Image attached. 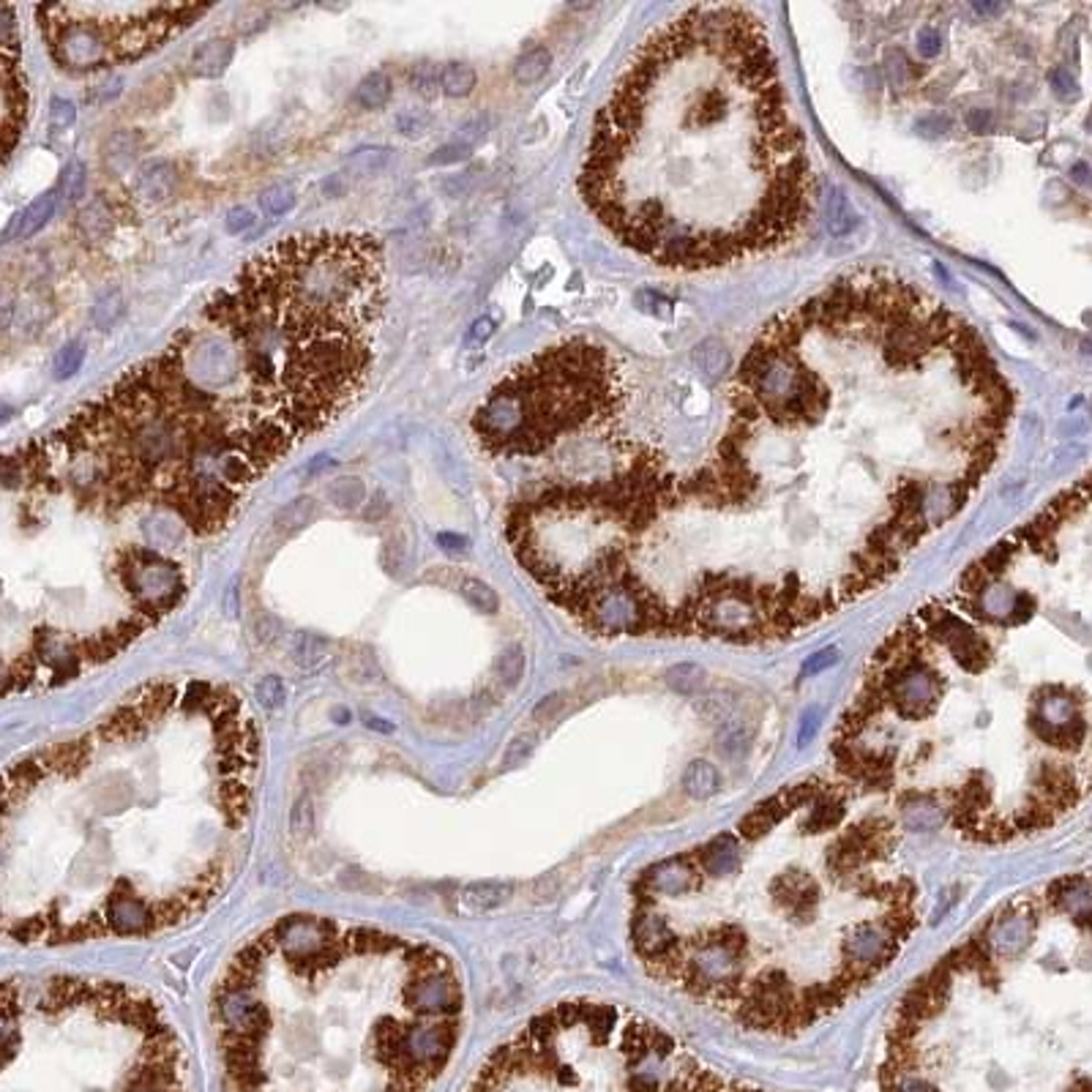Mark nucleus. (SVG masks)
Returning <instances> with one entry per match:
<instances>
[{"label": "nucleus", "instance_id": "obj_49", "mask_svg": "<svg viewBox=\"0 0 1092 1092\" xmlns=\"http://www.w3.org/2000/svg\"><path fill=\"white\" fill-rule=\"evenodd\" d=\"M74 120H77V107H74V101H69V99H63V96H55V99L50 101V123H52L55 128H69V126H74Z\"/></svg>", "mask_w": 1092, "mask_h": 1092}, {"label": "nucleus", "instance_id": "obj_1", "mask_svg": "<svg viewBox=\"0 0 1092 1092\" xmlns=\"http://www.w3.org/2000/svg\"><path fill=\"white\" fill-rule=\"evenodd\" d=\"M262 740L214 680H153L6 770L0 917L20 945L139 940L208 912L243 866Z\"/></svg>", "mask_w": 1092, "mask_h": 1092}, {"label": "nucleus", "instance_id": "obj_3", "mask_svg": "<svg viewBox=\"0 0 1092 1092\" xmlns=\"http://www.w3.org/2000/svg\"><path fill=\"white\" fill-rule=\"evenodd\" d=\"M224 1092H429L464 1024L437 945L292 912L230 956L214 994Z\"/></svg>", "mask_w": 1092, "mask_h": 1092}, {"label": "nucleus", "instance_id": "obj_46", "mask_svg": "<svg viewBox=\"0 0 1092 1092\" xmlns=\"http://www.w3.org/2000/svg\"><path fill=\"white\" fill-rule=\"evenodd\" d=\"M694 358L707 375H721L726 369V353L716 342H705L702 347H697Z\"/></svg>", "mask_w": 1092, "mask_h": 1092}, {"label": "nucleus", "instance_id": "obj_54", "mask_svg": "<svg viewBox=\"0 0 1092 1092\" xmlns=\"http://www.w3.org/2000/svg\"><path fill=\"white\" fill-rule=\"evenodd\" d=\"M940 44H943V39H940V33L934 31V28H923V33H920V52H923V58H934L940 52Z\"/></svg>", "mask_w": 1092, "mask_h": 1092}, {"label": "nucleus", "instance_id": "obj_16", "mask_svg": "<svg viewBox=\"0 0 1092 1092\" xmlns=\"http://www.w3.org/2000/svg\"><path fill=\"white\" fill-rule=\"evenodd\" d=\"M178 186V167L170 159H150L134 176V195L142 203L165 205Z\"/></svg>", "mask_w": 1092, "mask_h": 1092}, {"label": "nucleus", "instance_id": "obj_24", "mask_svg": "<svg viewBox=\"0 0 1092 1092\" xmlns=\"http://www.w3.org/2000/svg\"><path fill=\"white\" fill-rule=\"evenodd\" d=\"M680 787H683V793H686L691 801H707V798L718 795V790H721V775H718V770H716L710 762L694 759V762H688V767L683 770Z\"/></svg>", "mask_w": 1092, "mask_h": 1092}, {"label": "nucleus", "instance_id": "obj_18", "mask_svg": "<svg viewBox=\"0 0 1092 1092\" xmlns=\"http://www.w3.org/2000/svg\"><path fill=\"white\" fill-rule=\"evenodd\" d=\"M1032 702H1035V713L1051 726H1065L1081 716L1076 691H1070L1065 686H1040L1032 694Z\"/></svg>", "mask_w": 1092, "mask_h": 1092}, {"label": "nucleus", "instance_id": "obj_5", "mask_svg": "<svg viewBox=\"0 0 1092 1092\" xmlns=\"http://www.w3.org/2000/svg\"><path fill=\"white\" fill-rule=\"evenodd\" d=\"M0 1092H195L184 1043L137 986L44 975L4 983Z\"/></svg>", "mask_w": 1092, "mask_h": 1092}, {"label": "nucleus", "instance_id": "obj_6", "mask_svg": "<svg viewBox=\"0 0 1092 1092\" xmlns=\"http://www.w3.org/2000/svg\"><path fill=\"white\" fill-rule=\"evenodd\" d=\"M464 1092H762L702 1068L675 1038L614 1005L574 1000L536 1013Z\"/></svg>", "mask_w": 1092, "mask_h": 1092}, {"label": "nucleus", "instance_id": "obj_55", "mask_svg": "<svg viewBox=\"0 0 1092 1092\" xmlns=\"http://www.w3.org/2000/svg\"><path fill=\"white\" fill-rule=\"evenodd\" d=\"M437 544L451 555H461V552H467V546H470V541H467L464 536H453V533H440Z\"/></svg>", "mask_w": 1092, "mask_h": 1092}, {"label": "nucleus", "instance_id": "obj_36", "mask_svg": "<svg viewBox=\"0 0 1092 1092\" xmlns=\"http://www.w3.org/2000/svg\"><path fill=\"white\" fill-rule=\"evenodd\" d=\"M295 203H298V192L290 184L268 186L260 195V208H262L265 216H284V214H290L295 208Z\"/></svg>", "mask_w": 1092, "mask_h": 1092}, {"label": "nucleus", "instance_id": "obj_38", "mask_svg": "<svg viewBox=\"0 0 1092 1092\" xmlns=\"http://www.w3.org/2000/svg\"><path fill=\"white\" fill-rule=\"evenodd\" d=\"M882 923L888 926V931L893 934L898 943H904L917 926V915H915L912 904H893V907H888Z\"/></svg>", "mask_w": 1092, "mask_h": 1092}, {"label": "nucleus", "instance_id": "obj_15", "mask_svg": "<svg viewBox=\"0 0 1092 1092\" xmlns=\"http://www.w3.org/2000/svg\"><path fill=\"white\" fill-rule=\"evenodd\" d=\"M1032 934H1035V912L1030 904L1008 907L1002 917L992 928H986L989 945L1000 956H1019L1030 945Z\"/></svg>", "mask_w": 1092, "mask_h": 1092}, {"label": "nucleus", "instance_id": "obj_51", "mask_svg": "<svg viewBox=\"0 0 1092 1092\" xmlns=\"http://www.w3.org/2000/svg\"><path fill=\"white\" fill-rule=\"evenodd\" d=\"M836 661H839V650H836V648H825V650H820L817 656H812V659L803 664V678L820 675L822 669H831Z\"/></svg>", "mask_w": 1092, "mask_h": 1092}, {"label": "nucleus", "instance_id": "obj_39", "mask_svg": "<svg viewBox=\"0 0 1092 1092\" xmlns=\"http://www.w3.org/2000/svg\"><path fill=\"white\" fill-rule=\"evenodd\" d=\"M705 669L697 664H678L667 672V683L669 688H675L678 694H694L705 686Z\"/></svg>", "mask_w": 1092, "mask_h": 1092}, {"label": "nucleus", "instance_id": "obj_26", "mask_svg": "<svg viewBox=\"0 0 1092 1092\" xmlns=\"http://www.w3.org/2000/svg\"><path fill=\"white\" fill-rule=\"evenodd\" d=\"M844 820V798L836 795V790H825V795L814 803V812L801 822L803 833H825L833 831Z\"/></svg>", "mask_w": 1092, "mask_h": 1092}, {"label": "nucleus", "instance_id": "obj_9", "mask_svg": "<svg viewBox=\"0 0 1092 1092\" xmlns=\"http://www.w3.org/2000/svg\"><path fill=\"white\" fill-rule=\"evenodd\" d=\"M869 678L879 680L888 691L890 705L909 721H920L937 710L945 680L926 659L920 661H893L879 672H869Z\"/></svg>", "mask_w": 1092, "mask_h": 1092}, {"label": "nucleus", "instance_id": "obj_13", "mask_svg": "<svg viewBox=\"0 0 1092 1092\" xmlns=\"http://www.w3.org/2000/svg\"><path fill=\"white\" fill-rule=\"evenodd\" d=\"M770 896L790 915V920L803 926L817 912L820 890H817V882L812 879V874H806L803 869H790L770 882Z\"/></svg>", "mask_w": 1092, "mask_h": 1092}, {"label": "nucleus", "instance_id": "obj_56", "mask_svg": "<svg viewBox=\"0 0 1092 1092\" xmlns=\"http://www.w3.org/2000/svg\"><path fill=\"white\" fill-rule=\"evenodd\" d=\"M1051 85L1057 88L1059 96H1073V93H1076V80H1073L1065 69H1057V71L1051 74Z\"/></svg>", "mask_w": 1092, "mask_h": 1092}, {"label": "nucleus", "instance_id": "obj_12", "mask_svg": "<svg viewBox=\"0 0 1092 1092\" xmlns=\"http://www.w3.org/2000/svg\"><path fill=\"white\" fill-rule=\"evenodd\" d=\"M28 120V88L17 52H4V153L12 156Z\"/></svg>", "mask_w": 1092, "mask_h": 1092}, {"label": "nucleus", "instance_id": "obj_11", "mask_svg": "<svg viewBox=\"0 0 1092 1092\" xmlns=\"http://www.w3.org/2000/svg\"><path fill=\"white\" fill-rule=\"evenodd\" d=\"M898 948H901V943L879 920V923H860V926L850 928L847 940L841 945V956H844V964H860V967L879 973L882 967H888L896 959Z\"/></svg>", "mask_w": 1092, "mask_h": 1092}, {"label": "nucleus", "instance_id": "obj_43", "mask_svg": "<svg viewBox=\"0 0 1092 1092\" xmlns=\"http://www.w3.org/2000/svg\"><path fill=\"white\" fill-rule=\"evenodd\" d=\"M748 748V729L743 724H732L718 732V751L724 756H740Z\"/></svg>", "mask_w": 1092, "mask_h": 1092}, {"label": "nucleus", "instance_id": "obj_47", "mask_svg": "<svg viewBox=\"0 0 1092 1092\" xmlns=\"http://www.w3.org/2000/svg\"><path fill=\"white\" fill-rule=\"evenodd\" d=\"M470 150H473V147H464V145H459V142L440 145V147L429 156V167H445V165L467 162V159H470Z\"/></svg>", "mask_w": 1092, "mask_h": 1092}, {"label": "nucleus", "instance_id": "obj_33", "mask_svg": "<svg viewBox=\"0 0 1092 1092\" xmlns=\"http://www.w3.org/2000/svg\"><path fill=\"white\" fill-rule=\"evenodd\" d=\"M326 495H328V500H331L337 508H342V511H356V508L366 500V484H364L358 476H342V479H334V481L326 487Z\"/></svg>", "mask_w": 1092, "mask_h": 1092}, {"label": "nucleus", "instance_id": "obj_48", "mask_svg": "<svg viewBox=\"0 0 1092 1092\" xmlns=\"http://www.w3.org/2000/svg\"><path fill=\"white\" fill-rule=\"evenodd\" d=\"M487 131H489V120H487V118H470V120H464V123L456 128V142L464 145V147H476L479 142H484Z\"/></svg>", "mask_w": 1092, "mask_h": 1092}, {"label": "nucleus", "instance_id": "obj_2", "mask_svg": "<svg viewBox=\"0 0 1092 1092\" xmlns=\"http://www.w3.org/2000/svg\"><path fill=\"white\" fill-rule=\"evenodd\" d=\"M579 195L664 268H724L795 241L817 184L759 17L694 6L659 28L595 115Z\"/></svg>", "mask_w": 1092, "mask_h": 1092}, {"label": "nucleus", "instance_id": "obj_29", "mask_svg": "<svg viewBox=\"0 0 1092 1092\" xmlns=\"http://www.w3.org/2000/svg\"><path fill=\"white\" fill-rule=\"evenodd\" d=\"M694 943H699V945H718V948H724V951H729V954H735V956H740V959H745V954H748V934H745L740 926H735V923L713 926V928H707V931H702Z\"/></svg>", "mask_w": 1092, "mask_h": 1092}, {"label": "nucleus", "instance_id": "obj_32", "mask_svg": "<svg viewBox=\"0 0 1092 1092\" xmlns=\"http://www.w3.org/2000/svg\"><path fill=\"white\" fill-rule=\"evenodd\" d=\"M549 66H552V52H549L546 47L536 44V47L525 50V52L514 61V80H517L519 85H533V82H538V80L549 71Z\"/></svg>", "mask_w": 1092, "mask_h": 1092}, {"label": "nucleus", "instance_id": "obj_8", "mask_svg": "<svg viewBox=\"0 0 1092 1092\" xmlns=\"http://www.w3.org/2000/svg\"><path fill=\"white\" fill-rule=\"evenodd\" d=\"M208 12L195 4H47L36 17L52 61L82 74L137 61Z\"/></svg>", "mask_w": 1092, "mask_h": 1092}, {"label": "nucleus", "instance_id": "obj_34", "mask_svg": "<svg viewBox=\"0 0 1092 1092\" xmlns=\"http://www.w3.org/2000/svg\"><path fill=\"white\" fill-rule=\"evenodd\" d=\"M137 153H139V137H137L134 131H115V134L107 139V147H104L107 165H109V170H115V173H123V170L134 162Z\"/></svg>", "mask_w": 1092, "mask_h": 1092}, {"label": "nucleus", "instance_id": "obj_42", "mask_svg": "<svg viewBox=\"0 0 1092 1092\" xmlns=\"http://www.w3.org/2000/svg\"><path fill=\"white\" fill-rule=\"evenodd\" d=\"M396 128L404 134V137H423L426 131H429V126H432V115H429V109H421V107H407V109H402L399 115H396Z\"/></svg>", "mask_w": 1092, "mask_h": 1092}, {"label": "nucleus", "instance_id": "obj_20", "mask_svg": "<svg viewBox=\"0 0 1092 1092\" xmlns=\"http://www.w3.org/2000/svg\"><path fill=\"white\" fill-rule=\"evenodd\" d=\"M901 817H904V828L912 833H923V831H937L945 822V809L937 803L934 795H920V793H907L901 801Z\"/></svg>", "mask_w": 1092, "mask_h": 1092}, {"label": "nucleus", "instance_id": "obj_25", "mask_svg": "<svg viewBox=\"0 0 1092 1092\" xmlns=\"http://www.w3.org/2000/svg\"><path fill=\"white\" fill-rule=\"evenodd\" d=\"M869 863V858H866V850H863V844L855 839V833L852 831H847L844 836H839L833 844H831V850H828V869L833 871V874H839V877H852L860 866H866Z\"/></svg>", "mask_w": 1092, "mask_h": 1092}, {"label": "nucleus", "instance_id": "obj_4", "mask_svg": "<svg viewBox=\"0 0 1092 1092\" xmlns=\"http://www.w3.org/2000/svg\"><path fill=\"white\" fill-rule=\"evenodd\" d=\"M385 303L383 249L364 233H303L254 254L200 320L235 358V410L300 442L364 391Z\"/></svg>", "mask_w": 1092, "mask_h": 1092}, {"label": "nucleus", "instance_id": "obj_52", "mask_svg": "<svg viewBox=\"0 0 1092 1092\" xmlns=\"http://www.w3.org/2000/svg\"><path fill=\"white\" fill-rule=\"evenodd\" d=\"M495 334V323H492V318H479L473 326H470V331H467V342L470 345H484L489 337Z\"/></svg>", "mask_w": 1092, "mask_h": 1092}, {"label": "nucleus", "instance_id": "obj_50", "mask_svg": "<svg viewBox=\"0 0 1092 1092\" xmlns=\"http://www.w3.org/2000/svg\"><path fill=\"white\" fill-rule=\"evenodd\" d=\"M254 214L246 208V205H235V208H230L227 211V216H224V230L230 233V235H243V233H249L252 227H254Z\"/></svg>", "mask_w": 1092, "mask_h": 1092}, {"label": "nucleus", "instance_id": "obj_53", "mask_svg": "<svg viewBox=\"0 0 1092 1092\" xmlns=\"http://www.w3.org/2000/svg\"><path fill=\"white\" fill-rule=\"evenodd\" d=\"M820 721H822V710H809V713L803 716V721H801V732H798V743H801V745L812 743V737L817 735Z\"/></svg>", "mask_w": 1092, "mask_h": 1092}, {"label": "nucleus", "instance_id": "obj_22", "mask_svg": "<svg viewBox=\"0 0 1092 1092\" xmlns=\"http://www.w3.org/2000/svg\"><path fill=\"white\" fill-rule=\"evenodd\" d=\"M112 230H115V214L107 197H93L77 214V233L85 243H101L112 235Z\"/></svg>", "mask_w": 1092, "mask_h": 1092}, {"label": "nucleus", "instance_id": "obj_45", "mask_svg": "<svg viewBox=\"0 0 1092 1092\" xmlns=\"http://www.w3.org/2000/svg\"><path fill=\"white\" fill-rule=\"evenodd\" d=\"M85 181H88L85 165L80 159H71L69 167L63 170V195H66V200H71V203L80 200L85 195Z\"/></svg>", "mask_w": 1092, "mask_h": 1092}, {"label": "nucleus", "instance_id": "obj_57", "mask_svg": "<svg viewBox=\"0 0 1092 1092\" xmlns=\"http://www.w3.org/2000/svg\"><path fill=\"white\" fill-rule=\"evenodd\" d=\"M331 464H334V461H331V456L320 453V456H315V459L309 461L306 473H309V476H315V473H320V470H323V467H331Z\"/></svg>", "mask_w": 1092, "mask_h": 1092}, {"label": "nucleus", "instance_id": "obj_41", "mask_svg": "<svg viewBox=\"0 0 1092 1092\" xmlns=\"http://www.w3.org/2000/svg\"><path fill=\"white\" fill-rule=\"evenodd\" d=\"M440 74H442V69H437L434 63H429V61H421V63H415L413 69H410V85H413V90H418L421 96H426V99H432V96H437V90H440Z\"/></svg>", "mask_w": 1092, "mask_h": 1092}, {"label": "nucleus", "instance_id": "obj_7", "mask_svg": "<svg viewBox=\"0 0 1092 1092\" xmlns=\"http://www.w3.org/2000/svg\"><path fill=\"white\" fill-rule=\"evenodd\" d=\"M622 404L626 377L617 358L590 339H568L503 377L476 407L470 429L492 456H538L612 423Z\"/></svg>", "mask_w": 1092, "mask_h": 1092}, {"label": "nucleus", "instance_id": "obj_28", "mask_svg": "<svg viewBox=\"0 0 1092 1092\" xmlns=\"http://www.w3.org/2000/svg\"><path fill=\"white\" fill-rule=\"evenodd\" d=\"M391 93H394L391 77L385 71H372L358 82V88L353 93V101L361 109H380V107H385L391 101Z\"/></svg>", "mask_w": 1092, "mask_h": 1092}, {"label": "nucleus", "instance_id": "obj_30", "mask_svg": "<svg viewBox=\"0 0 1092 1092\" xmlns=\"http://www.w3.org/2000/svg\"><path fill=\"white\" fill-rule=\"evenodd\" d=\"M476 85H479V74H476V69H473L470 63L453 61V63H445V66H442L440 90H442L448 99H464V96H470V93L476 90Z\"/></svg>", "mask_w": 1092, "mask_h": 1092}, {"label": "nucleus", "instance_id": "obj_37", "mask_svg": "<svg viewBox=\"0 0 1092 1092\" xmlns=\"http://www.w3.org/2000/svg\"><path fill=\"white\" fill-rule=\"evenodd\" d=\"M123 311H126L123 295H120L118 290H109L107 295H101V298L96 300V306H93V311H90V318H93V323H96L99 328H112V326L123 318Z\"/></svg>", "mask_w": 1092, "mask_h": 1092}, {"label": "nucleus", "instance_id": "obj_21", "mask_svg": "<svg viewBox=\"0 0 1092 1092\" xmlns=\"http://www.w3.org/2000/svg\"><path fill=\"white\" fill-rule=\"evenodd\" d=\"M790 812H787V806H784V801H782V795H773V798H767V801H762V803H756L743 820H740V825H737V831H740V836L743 839H748V841H756V839H762V836H767L778 822H782L784 817H787Z\"/></svg>", "mask_w": 1092, "mask_h": 1092}, {"label": "nucleus", "instance_id": "obj_40", "mask_svg": "<svg viewBox=\"0 0 1092 1092\" xmlns=\"http://www.w3.org/2000/svg\"><path fill=\"white\" fill-rule=\"evenodd\" d=\"M82 361H85V345H82V342H69V345H63L61 353L55 356V364H52L55 380H69V377H74V375L82 369Z\"/></svg>", "mask_w": 1092, "mask_h": 1092}, {"label": "nucleus", "instance_id": "obj_31", "mask_svg": "<svg viewBox=\"0 0 1092 1092\" xmlns=\"http://www.w3.org/2000/svg\"><path fill=\"white\" fill-rule=\"evenodd\" d=\"M1054 820H1057V812H1054L1049 803H1043L1040 798L1032 795V798L1013 814V828H1016V833H1038V831L1051 828Z\"/></svg>", "mask_w": 1092, "mask_h": 1092}, {"label": "nucleus", "instance_id": "obj_44", "mask_svg": "<svg viewBox=\"0 0 1092 1092\" xmlns=\"http://www.w3.org/2000/svg\"><path fill=\"white\" fill-rule=\"evenodd\" d=\"M461 593L467 601H473L476 606H481V612H495L498 609V595L489 584L479 582V579H464L461 582Z\"/></svg>", "mask_w": 1092, "mask_h": 1092}, {"label": "nucleus", "instance_id": "obj_19", "mask_svg": "<svg viewBox=\"0 0 1092 1092\" xmlns=\"http://www.w3.org/2000/svg\"><path fill=\"white\" fill-rule=\"evenodd\" d=\"M235 58V44L230 39H208L203 42L192 58H189V71L200 80H219Z\"/></svg>", "mask_w": 1092, "mask_h": 1092}, {"label": "nucleus", "instance_id": "obj_14", "mask_svg": "<svg viewBox=\"0 0 1092 1092\" xmlns=\"http://www.w3.org/2000/svg\"><path fill=\"white\" fill-rule=\"evenodd\" d=\"M631 943H634V951L640 954V959L648 962V959H656V956L672 951L683 940L678 937V931L669 926V920L656 907H634Z\"/></svg>", "mask_w": 1092, "mask_h": 1092}, {"label": "nucleus", "instance_id": "obj_23", "mask_svg": "<svg viewBox=\"0 0 1092 1092\" xmlns=\"http://www.w3.org/2000/svg\"><path fill=\"white\" fill-rule=\"evenodd\" d=\"M55 208H58V197H55V192H47V195H42L39 200H33L12 224H9V230H6V238L12 241V238H17V241H28V238H33L42 227H47V222L55 216Z\"/></svg>", "mask_w": 1092, "mask_h": 1092}, {"label": "nucleus", "instance_id": "obj_17", "mask_svg": "<svg viewBox=\"0 0 1092 1092\" xmlns=\"http://www.w3.org/2000/svg\"><path fill=\"white\" fill-rule=\"evenodd\" d=\"M694 858L705 877H729L740 869V847L732 833H718L707 844L697 847Z\"/></svg>", "mask_w": 1092, "mask_h": 1092}, {"label": "nucleus", "instance_id": "obj_27", "mask_svg": "<svg viewBox=\"0 0 1092 1092\" xmlns=\"http://www.w3.org/2000/svg\"><path fill=\"white\" fill-rule=\"evenodd\" d=\"M394 150L388 145H364L358 150L350 153V159L345 162V173L356 176V178H369L377 176L388 167Z\"/></svg>", "mask_w": 1092, "mask_h": 1092}, {"label": "nucleus", "instance_id": "obj_35", "mask_svg": "<svg viewBox=\"0 0 1092 1092\" xmlns=\"http://www.w3.org/2000/svg\"><path fill=\"white\" fill-rule=\"evenodd\" d=\"M315 511H318V506H315V500H311V498H295L292 503H287V506L276 514V530H281V533H295V530H300L303 525L311 522Z\"/></svg>", "mask_w": 1092, "mask_h": 1092}, {"label": "nucleus", "instance_id": "obj_10", "mask_svg": "<svg viewBox=\"0 0 1092 1092\" xmlns=\"http://www.w3.org/2000/svg\"><path fill=\"white\" fill-rule=\"evenodd\" d=\"M702 882H705V874H702L694 852H686V855H672V858L645 869L640 874V879L634 882V893H645L659 901L661 896L672 898V896L691 893V890L702 888Z\"/></svg>", "mask_w": 1092, "mask_h": 1092}]
</instances>
